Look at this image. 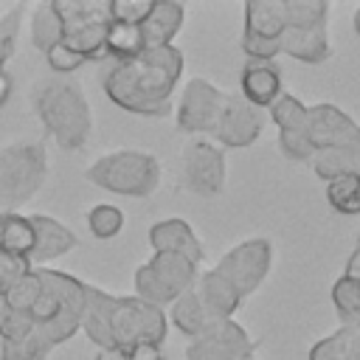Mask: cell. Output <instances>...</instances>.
<instances>
[{"label":"cell","instance_id":"1","mask_svg":"<svg viewBox=\"0 0 360 360\" xmlns=\"http://www.w3.org/2000/svg\"><path fill=\"white\" fill-rule=\"evenodd\" d=\"M180 73V48H152L132 59H107L101 65V90L124 112L163 118L172 112V90L177 87Z\"/></svg>","mask_w":360,"mask_h":360},{"label":"cell","instance_id":"2","mask_svg":"<svg viewBox=\"0 0 360 360\" xmlns=\"http://www.w3.org/2000/svg\"><path fill=\"white\" fill-rule=\"evenodd\" d=\"M31 104L59 149L76 152L87 143L93 132V112L79 82H73L70 76L39 79L37 84H31Z\"/></svg>","mask_w":360,"mask_h":360},{"label":"cell","instance_id":"3","mask_svg":"<svg viewBox=\"0 0 360 360\" xmlns=\"http://www.w3.org/2000/svg\"><path fill=\"white\" fill-rule=\"evenodd\" d=\"M37 270L42 278V295L34 304L31 318L37 329L48 338V343L56 349L82 329L87 284L65 270H51V267H37Z\"/></svg>","mask_w":360,"mask_h":360},{"label":"cell","instance_id":"4","mask_svg":"<svg viewBox=\"0 0 360 360\" xmlns=\"http://www.w3.org/2000/svg\"><path fill=\"white\" fill-rule=\"evenodd\" d=\"M48 177L42 141H14L0 146V214H14L34 200Z\"/></svg>","mask_w":360,"mask_h":360},{"label":"cell","instance_id":"5","mask_svg":"<svg viewBox=\"0 0 360 360\" xmlns=\"http://www.w3.org/2000/svg\"><path fill=\"white\" fill-rule=\"evenodd\" d=\"M84 177L121 197H149L160 183V160L141 149H115L96 158Z\"/></svg>","mask_w":360,"mask_h":360},{"label":"cell","instance_id":"6","mask_svg":"<svg viewBox=\"0 0 360 360\" xmlns=\"http://www.w3.org/2000/svg\"><path fill=\"white\" fill-rule=\"evenodd\" d=\"M62 22V45L79 53L84 62H107V28L110 8L107 0H51Z\"/></svg>","mask_w":360,"mask_h":360},{"label":"cell","instance_id":"7","mask_svg":"<svg viewBox=\"0 0 360 360\" xmlns=\"http://www.w3.org/2000/svg\"><path fill=\"white\" fill-rule=\"evenodd\" d=\"M200 273L197 264L188 262L186 256L177 253H152V259H146L143 264H138L132 284H135V295L146 304L155 307H166L172 304L177 295L194 290Z\"/></svg>","mask_w":360,"mask_h":360},{"label":"cell","instance_id":"8","mask_svg":"<svg viewBox=\"0 0 360 360\" xmlns=\"http://www.w3.org/2000/svg\"><path fill=\"white\" fill-rule=\"evenodd\" d=\"M169 318L160 307L141 301L138 295H118L110 309V343L112 349L132 346H163Z\"/></svg>","mask_w":360,"mask_h":360},{"label":"cell","instance_id":"9","mask_svg":"<svg viewBox=\"0 0 360 360\" xmlns=\"http://www.w3.org/2000/svg\"><path fill=\"white\" fill-rule=\"evenodd\" d=\"M225 98H228V93H222L214 82H208L202 76L188 79L180 93L177 110H174L177 129L186 135H214L217 121L225 107Z\"/></svg>","mask_w":360,"mask_h":360},{"label":"cell","instance_id":"10","mask_svg":"<svg viewBox=\"0 0 360 360\" xmlns=\"http://www.w3.org/2000/svg\"><path fill=\"white\" fill-rule=\"evenodd\" d=\"M270 264H273V245L264 236H253L233 245L217 262V270L233 284L239 298H245L262 287V281L270 273Z\"/></svg>","mask_w":360,"mask_h":360},{"label":"cell","instance_id":"11","mask_svg":"<svg viewBox=\"0 0 360 360\" xmlns=\"http://www.w3.org/2000/svg\"><path fill=\"white\" fill-rule=\"evenodd\" d=\"M256 352V340L233 318L211 321L186 346V360H242Z\"/></svg>","mask_w":360,"mask_h":360},{"label":"cell","instance_id":"12","mask_svg":"<svg viewBox=\"0 0 360 360\" xmlns=\"http://www.w3.org/2000/svg\"><path fill=\"white\" fill-rule=\"evenodd\" d=\"M180 169L186 188L200 197H217L225 188V152L205 138H191L183 146Z\"/></svg>","mask_w":360,"mask_h":360},{"label":"cell","instance_id":"13","mask_svg":"<svg viewBox=\"0 0 360 360\" xmlns=\"http://www.w3.org/2000/svg\"><path fill=\"white\" fill-rule=\"evenodd\" d=\"M264 121H267L264 110L253 107L239 93H228L222 115H219L217 129H214V141L219 143V149L222 146L225 149H245V146L259 141V135L264 129Z\"/></svg>","mask_w":360,"mask_h":360},{"label":"cell","instance_id":"14","mask_svg":"<svg viewBox=\"0 0 360 360\" xmlns=\"http://www.w3.org/2000/svg\"><path fill=\"white\" fill-rule=\"evenodd\" d=\"M307 138L315 146V152L354 146L360 143V124L349 112H343L338 104L321 101V104H312L307 112Z\"/></svg>","mask_w":360,"mask_h":360},{"label":"cell","instance_id":"15","mask_svg":"<svg viewBox=\"0 0 360 360\" xmlns=\"http://www.w3.org/2000/svg\"><path fill=\"white\" fill-rule=\"evenodd\" d=\"M186 20V8L177 0H152L149 14L141 20L138 34H141V48L152 51V48H169L177 37V31L183 28Z\"/></svg>","mask_w":360,"mask_h":360},{"label":"cell","instance_id":"16","mask_svg":"<svg viewBox=\"0 0 360 360\" xmlns=\"http://www.w3.org/2000/svg\"><path fill=\"white\" fill-rule=\"evenodd\" d=\"M149 245L155 253H177V256H186L188 262L200 264L205 250H202V242L200 236L194 233V228L180 219V217H169V219H158L152 228H149Z\"/></svg>","mask_w":360,"mask_h":360},{"label":"cell","instance_id":"17","mask_svg":"<svg viewBox=\"0 0 360 360\" xmlns=\"http://www.w3.org/2000/svg\"><path fill=\"white\" fill-rule=\"evenodd\" d=\"M242 98H248L253 107L259 110H267L281 93V70L276 62H256V59H248L242 73H239V90H236Z\"/></svg>","mask_w":360,"mask_h":360},{"label":"cell","instance_id":"18","mask_svg":"<svg viewBox=\"0 0 360 360\" xmlns=\"http://www.w3.org/2000/svg\"><path fill=\"white\" fill-rule=\"evenodd\" d=\"M28 219H31L34 236H37V245H34V253H31V264H42V262L59 259V256L70 253L79 245V236L65 222H59V219H53L48 214H31Z\"/></svg>","mask_w":360,"mask_h":360},{"label":"cell","instance_id":"19","mask_svg":"<svg viewBox=\"0 0 360 360\" xmlns=\"http://www.w3.org/2000/svg\"><path fill=\"white\" fill-rule=\"evenodd\" d=\"M194 290H197V295H200V301H202V307H205V312H208L211 321L233 318L236 309H239V304H242V298H239V292L233 290V284H231L217 267L200 273Z\"/></svg>","mask_w":360,"mask_h":360},{"label":"cell","instance_id":"20","mask_svg":"<svg viewBox=\"0 0 360 360\" xmlns=\"http://www.w3.org/2000/svg\"><path fill=\"white\" fill-rule=\"evenodd\" d=\"M278 48L281 53L307 62V65H318L326 62L332 53L329 45V28L326 25H315V28H284L278 37Z\"/></svg>","mask_w":360,"mask_h":360},{"label":"cell","instance_id":"21","mask_svg":"<svg viewBox=\"0 0 360 360\" xmlns=\"http://www.w3.org/2000/svg\"><path fill=\"white\" fill-rule=\"evenodd\" d=\"M118 295L87 284V304H84V318H82V332L96 343L98 349H112L110 343V309Z\"/></svg>","mask_w":360,"mask_h":360},{"label":"cell","instance_id":"22","mask_svg":"<svg viewBox=\"0 0 360 360\" xmlns=\"http://www.w3.org/2000/svg\"><path fill=\"white\" fill-rule=\"evenodd\" d=\"M245 34L278 42L284 31V14H281V0H248L245 3Z\"/></svg>","mask_w":360,"mask_h":360},{"label":"cell","instance_id":"23","mask_svg":"<svg viewBox=\"0 0 360 360\" xmlns=\"http://www.w3.org/2000/svg\"><path fill=\"white\" fill-rule=\"evenodd\" d=\"M166 318H169L188 340L197 338V335L211 323V318H208V312H205V307H202L197 290H188V292L177 295V298L169 304V315H166Z\"/></svg>","mask_w":360,"mask_h":360},{"label":"cell","instance_id":"24","mask_svg":"<svg viewBox=\"0 0 360 360\" xmlns=\"http://www.w3.org/2000/svg\"><path fill=\"white\" fill-rule=\"evenodd\" d=\"M309 166L323 183L338 174H354L360 172V143L343 146V149H321L312 155Z\"/></svg>","mask_w":360,"mask_h":360},{"label":"cell","instance_id":"25","mask_svg":"<svg viewBox=\"0 0 360 360\" xmlns=\"http://www.w3.org/2000/svg\"><path fill=\"white\" fill-rule=\"evenodd\" d=\"M34 245H37V236H34L31 219L17 214V211L14 214H3V242H0V250L31 262Z\"/></svg>","mask_w":360,"mask_h":360},{"label":"cell","instance_id":"26","mask_svg":"<svg viewBox=\"0 0 360 360\" xmlns=\"http://www.w3.org/2000/svg\"><path fill=\"white\" fill-rule=\"evenodd\" d=\"M28 25H31V42H34V48L42 51V53H48V51L62 39V22H59V17H56L51 0L34 6Z\"/></svg>","mask_w":360,"mask_h":360},{"label":"cell","instance_id":"27","mask_svg":"<svg viewBox=\"0 0 360 360\" xmlns=\"http://www.w3.org/2000/svg\"><path fill=\"white\" fill-rule=\"evenodd\" d=\"M357 338H360V326H340L332 335L312 343L309 360H352Z\"/></svg>","mask_w":360,"mask_h":360},{"label":"cell","instance_id":"28","mask_svg":"<svg viewBox=\"0 0 360 360\" xmlns=\"http://www.w3.org/2000/svg\"><path fill=\"white\" fill-rule=\"evenodd\" d=\"M307 112L309 107L292 93H281L267 107V118L276 124L278 132H307Z\"/></svg>","mask_w":360,"mask_h":360},{"label":"cell","instance_id":"29","mask_svg":"<svg viewBox=\"0 0 360 360\" xmlns=\"http://www.w3.org/2000/svg\"><path fill=\"white\" fill-rule=\"evenodd\" d=\"M326 202L346 217L360 214V172L354 174H338L326 180Z\"/></svg>","mask_w":360,"mask_h":360},{"label":"cell","instance_id":"30","mask_svg":"<svg viewBox=\"0 0 360 360\" xmlns=\"http://www.w3.org/2000/svg\"><path fill=\"white\" fill-rule=\"evenodd\" d=\"M284 28H315L326 25L329 3L323 0H281Z\"/></svg>","mask_w":360,"mask_h":360},{"label":"cell","instance_id":"31","mask_svg":"<svg viewBox=\"0 0 360 360\" xmlns=\"http://www.w3.org/2000/svg\"><path fill=\"white\" fill-rule=\"evenodd\" d=\"M39 295H42V278H39V270L34 267V270H28L25 276H20V278L6 290V295H3L0 301H3V307H8V309L31 312L34 304L39 301Z\"/></svg>","mask_w":360,"mask_h":360},{"label":"cell","instance_id":"32","mask_svg":"<svg viewBox=\"0 0 360 360\" xmlns=\"http://www.w3.org/2000/svg\"><path fill=\"white\" fill-rule=\"evenodd\" d=\"M332 307L340 315L343 326H357L360 323V281L340 276L332 284Z\"/></svg>","mask_w":360,"mask_h":360},{"label":"cell","instance_id":"33","mask_svg":"<svg viewBox=\"0 0 360 360\" xmlns=\"http://www.w3.org/2000/svg\"><path fill=\"white\" fill-rule=\"evenodd\" d=\"M51 352L53 346L39 329L25 335L22 340H0V360H48Z\"/></svg>","mask_w":360,"mask_h":360},{"label":"cell","instance_id":"34","mask_svg":"<svg viewBox=\"0 0 360 360\" xmlns=\"http://www.w3.org/2000/svg\"><path fill=\"white\" fill-rule=\"evenodd\" d=\"M107 59H132L135 53H141V34L138 25H124V22H110L107 28Z\"/></svg>","mask_w":360,"mask_h":360},{"label":"cell","instance_id":"35","mask_svg":"<svg viewBox=\"0 0 360 360\" xmlns=\"http://www.w3.org/2000/svg\"><path fill=\"white\" fill-rule=\"evenodd\" d=\"M87 228L101 242L104 239H112L124 228V211L118 205H112V202H98V205H93L87 211Z\"/></svg>","mask_w":360,"mask_h":360},{"label":"cell","instance_id":"36","mask_svg":"<svg viewBox=\"0 0 360 360\" xmlns=\"http://www.w3.org/2000/svg\"><path fill=\"white\" fill-rule=\"evenodd\" d=\"M22 14H25V6L17 3L11 11H6V14L0 17V70H6L8 59H11L14 51H17V37H20Z\"/></svg>","mask_w":360,"mask_h":360},{"label":"cell","instance_id":"37","mask_svg":"<svg viewBox=\"0 0 360 360\" xmlns=\"http://www.w3.org/2000/svg\"><path fill=\"white\" fill-rule=\"evenodd\" d=\"M37 329L31 312H17V309H8L3 307L0 309V340H22L25 335H31Z\"/></svg>","mask_w":360,"mask_h":360},{"label":"cell","instance_id":"38","mask_svg":"<svg viewBox=\"0 0 360 360\" xmlns=\"http://www.w3.org/2000/svg\"><path fill=\"white\" fill-rule=\"evenodd\" d=\"M110 20L124 25H141V20L149 14L152 0H107Z\"/></svg>","mask_w":360,"mask_h":360},{"label":"cell","instance_id":"39","mask_svg":"<svg viewBox=\"0 0 360 360\" xmlns=\"http://www.w3.org/2000/svg\"><path fill=\"white\" fill-rule=\"evenodd\" d=\"M278 149L284 158L301 160V163H309L315 155V146L309 143L307 132H278Z\"/></svg>","mask_w":360,"mask_h":360},{"label":"cell","instance_id":"40","mask_svg":"<svg viewBox=\"0 0 360 360\" xmlns=\"http://www.w3.org/2000/svg\"><path fill=\"white\" fill-rule=\"evenodd\" d=\"M28 270H34V264L28 259H20V256H11V253H3L0 250V298L6 295V290L20 278L25 276Z\"/></svg>","mask_w":360,"mask_h":360},{"label":"cell","instance_id":"41","mask_svg":"<svg viewBox=\"0 0 360 360\" xmlns=\"http://www.w3.org/2000/svg\"><path fill=\"white\" fill-rule=\"evenodd\" d=\"M45 59H48V65H51V70H53L56 76H68V73H73V70H79V68L84 65V59H82L79 53H73L70 48H65L62 42H56V45L45 53Z\"/></svg>","mask_w":360,"mask_h":360},{"label":"cell","instance_id":"42","mask_svg":"<svg viewBox=\"0 0 360 360\" xmlns=\"http://www.w3.org/2000/svg\"><path fill=\"white\" fill-rule=\"evenodd\" d=\"M127 357L129 360H166L160 346H132L127 349Z\"/></svg>","mask_w":360,"mask_h":360},{"label":"cell","instance_id":"43","mask_svg":"<svg viewBox=\"0 0 360 360\" xmlns=\"http://www.w3.org/2000/svg\"><path fill=\"white\" fill-rule=\"evenodd\" d=\"M343 276H349V278L360 281V248H354V250L349 253V259H346V267H343Z\"/></svg>","mask_w":360,"mask_h":360},{"label":"cell","instance_id":"44","mask_svg":"<svg viewBox=\"0 0 360 360\" xmlns=\"http://www.w3.org/2000/svg\"><path fill=\"white\" fill-rule=\"evenodd\" d=\"M11 90H14V79L6 73V70H0V107L8 101V96H11Z\"/></svg>","mask_w":360,"mask_h":360},{"label":"cell","instance_id":"45","mask_svg":"<svg viewBox=\"0 0 360 360\" xmlns=\"http://www.w3.org/2000/svg\"><path fill=\"white\" fill-rule=\"evenodd\" d=\"M96 360H129V357L121 349H98L96 352Z\"/></svg>","mask_w":360,"mask_h":360},{"label":"cell","instance_id":"46","mask_svg":"<svg viewBox=\"0 0 360 360\" xmlns=\"http://www.w3.org/2000/svg\"><path fill=\"white\" fill-rule=\"evenodd\" d=\"M354 31H357V37H360V6H357V11H354Z\"/></svg>","mask_w":360,"mask_h":360},{"label":"cell","instance_id":"47","mask_svg":"<svg viewBox=\"0 0 360 360\" xmlns=\"http://www.w3.org/2000/svg\"><path fill=\"white\" fill-rule=\"evenodd\" d=\"M360 326V323H357ZM354 360H360V338H357V346H354Z\"/></svg>","mask_w":360,"mask_h":360},{"label":"cell","instance_id":"48","mask_svg":"<svg viewBox=\"0 0 360 360\" xmlns=\"http://www.w3.org/2000/svg\"><path fill=\"white\" fill-rule=\"evenodd\" d=\"M0 242H3V214H0Z\"/></svg>","mask_w":360,"mask_h":360},{"label":"cell","instance_id":"49","mask_svg":"<svg viewBox=\"0 0 360 360\" xmlns=\"http://www.w3.org/2000/svg\"><path fill=\"white\" fill-rule=\"evenodd\" d=\"M242 360H259V357H256V354H248V357H242Z\"/></svg>","mask_w":360,"mask_h":360},{"label":"cell","instance_id":"50","mask_svg":"<svg viewBox=\"0 0 360 360\" xmlns=\"http://www.w3.org/2000/svg\"><path fill=\"white\" fill-rule=\"evenodd\" d=\"M357 248H360V233H357Z\"/></svg>","mask_w":360,"mask_h":360},{"label":"cell","instance_id":"51","mask_svg":"<svg viewBox=\"0 0 360 360\" xmlns=\"http://www.w3.org/2000/svg\"><path fill=\"white\" fill-rule=\"evenodd\" d=\"M0 309H3V301H0Z\"/></svg>","mask_w":360,"mask_h":360},{"label":"cell","instance_id":"52","mask_svg":"<svg viewBox=\"0 0 360 360\" xmlns=\"http://www.w3.org/2000/svg\"><path fill=\"white\" fill-rule=\"evenodd\" d=\"M352 360H354V357H352Z\"/></svg>","mask_w":360,"mask_h":360}]
</instances>
